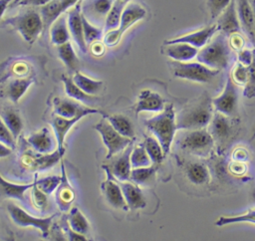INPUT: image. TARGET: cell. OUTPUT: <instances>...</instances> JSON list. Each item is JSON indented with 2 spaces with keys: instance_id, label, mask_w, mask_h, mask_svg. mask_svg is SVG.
Instances as JSON below:
<instances>
[{
  "instance_id": "cell-1",
  "label": "cell",
  "mask_w": 255,
  "mask_h": 241,
  "mask_svg": "<svg viewBox=\"0 0 255 241\" xmlns=\"http://www.w3.org/2000/svg\"><path fill=\"white\" fill-rule=\"evenodd\" d=\"M212 99L204 92L198 99L191 102L176 116L177 129L190 130L205 128L213 117Z\"/></svg>"
},
{
  "instance_id": "cell-2",
  "label": "cell",
  "mask_w": 255,
  "mask_h": 241,
  "mask_svg": "<svg viewBox=\"0 0 255 241\" xmlns=\"http://www.w3.org/2000/svg\"><path fill=\"white\" fill-rule=\"evenodd\" d=\"M144 125L159 141L164 155H167L177 130L176 115L173 105H165L164 109L158 115L144 120Z\"/></svg>"
},
{
  "instance_id": "cell-3",
  "label": "cell",
  "mask_w": 255,
  "mask_h": 241,
  "mask_svg": "<svg viewBox=\"0 0 255 241\" xmlns=\"http://www.w3.org/2000/svg\"><path fill=\"white\" fill-rule=\"evenodd\" d=\"M196 57L197 62L210 69L220 72L226 70L231 60V47L227 37L219 33L198 51Z\"/></svg>"
},
{
  "instance_id": "cell-4",
  "label": "cell",
  "mask_w": 255,
  "mask_h": 241,
  "mask_svg": "<svg viewBox=\"0 0 255 241\" xmlns=\"http://www.w3.org/2000/svg\"><path fill=\"white\" fill-rule=\"evenodd\" d=\"M3 24L17 31L29 45H32L38 39L44 28L40 13L34 9H28L16 16L10 17L4 20Z\"/></svg>"
},
{
  "instance_id": "cell-5",
  "label": "cell",
  "mask_w": 255,
  "mask_h": 241,
  "mask_svg": "<svg viewBox=\"0 0 255 241\" xmlns=\"http://www.w3.org/2000/svg\"><path fill=\"white\" fill-rule=\"evenodd\" d=\"M177 144L182 150L200 157L207 156L215 145L211 134L206 128L184 130L180 134Z\"/></svg>"
},
{
  "instance_id": "cell-6",
  "label": "cell",
  "mask_w": 255,
  "mask_h": 241,
  "mask_svg": "<svg viewBox=\"0 0 255 241\" xmlns=\"http://www.w3.org/2000/svg\"><path fill=\"white\" fill-rule=\"evenodd\" d=\"M169 67L175 78L202 84L211 83L220 73V71L210 69L199 62L170 61Z\"/></svg>"
},
{
  "instance_id": "cell-7",
  "label": "cell",
  "mask_w": 255,
  "mask_h": 241,
  "mask_svg": "<svg viewBox=\"0 0 255 241\" xmlns=\"http://www.w3.org/2000/svg\"><path fill=\"white\" fill-rule=\"evenodd\" d=\"M145 16L146 10L141 5L137 3L127 4L124 8L119 28L105 33L103 37L104 44L108 47L116 46L127 30H128L136 22L142 20Z\"/></svg>"
},
{
  "instance_id": "cell-8",
  "label": "cell",
  "mask_w": 255,
  "mask_h": 241,
  "mask_svg": "<svg viewBox=\"0 0 255 241\" xmlns=\"http://www.w3.org/2000/svg\"><path fill=\"white\" fill-rule=\"evenodd\" d=\"M94 128L101 134L103 142L108 149L107 159H111L114 155L122 152L133 141V139L120 134L105 117L94 125Z\"/></svg>"
},
{
  "instance_id": "cell-9",
  "label": "cell",
  "mask_w": 255,
  "mask_h": 241,
  "mask_svg": "<svg viewBox=\"0 0 255 241\" xmlns=\"http://www.w3.org/2000/svg\"><path fill=\"white\" fill-rule=\"evenodd\" d=\"M7 211L12 219V221L20 226V227H34L40 230L42 233V236L45 238H48L51 227H52V221L53 218L56 216V214L50 215L48 217H35L28 213L26 210H24L22 207L14 204L9 203L7 205Z\"/></svg>"
},
{
  "instance_id": "cell-10",
  "label": "cell",
  "mask_w": 255,
  "mask_h": 241,
  "mask_svg": "<svg viewBox=\"0 0 255 241\" xmlns=\"http://www.w3.org/2000/svg\"><path fill=\"white\" fill-rule=\"evenodd\" d=\"M238 89L231 76L228 75L222 93L212 99L213 109L227 117H233L238 109Z\"/></svg>"
},
{
  "instance_id": "cell-11",
  "label": "cell",
  "mask_w": 255,
  "mask_h": 241,
  "mask_svg": "<svg viewBox=\"0 0 255 241\" xmlns=\"http://www.w3.org/2000/svg\"><path fill=\"white\" fill-rule=\"evenodd\" d=\"M208 131L211 134L214 143L219 146L224 145L232 136L235 128L234 120L223 114L215 112L209 122Z\"/></svg>"
},
{
  "instance_id": "cell-12",
  "label": "cell",
  "mask_w": 255,
  "mask_h": 241,
  "mask_svg": "<svg viewBox=\"0 0 255 241\" xmlns=\"http://www.w3.org/2000/svg\"><path fill=\"white\" fill-rule=\"evenodd\" d=\"M53 108L56 116H59L65 119H73L80 115L89 116L93 114H102L103 116H105V114L102 113L100 110L82 106L76 101H73L70 99L55 98L53 100Z\"/></svg>"
},
{
  "instance_id": "cell-13",
  "label": "cell",
  "mask_w": 255,
  "mask_h": 241,
  "mask_svg": "<svg viewBox=\"0 0 255 241\" xmlns=\"http://www.w3.org/2000/svg\"><path fill=\"white\" fill-rule=\"evenodd\" d=\"M216 32H218V26L216 23H214L195 32H191L178 37H174L169 40H165L163 44L185 43L198 49L204 47L212 39Z\"/></svg>"
},
{
  "instance_id": "cell-14",
  "label": "cell",
  "mask_w": 255,
  "mask_h": 241,
  "mask_svg": "<svg viewBox=\"0 0 255 241\" xmlns=\"http://www.w3.org/2000/svg\"><path fill=\"white\" fill-rule=\"evenodd\" d=\"M107 171L108 177L106 180H104L101 184V189L105 195L106 200L110 205H112L114 208L122 209V210H128V204L126 202V199L124 197V193L122 190V187L120 184L117 183V181L114 180L113 174L110 172V170L106 167H104Z\"/></svg>"
},
{
  "instance_id": "cell-15",
  "label": "cell",
  "mask_w": 255,
  "mask_h": 241,
  "mask_svg": "<svg viewBox=\"0 0 255 241\" xmlns=\"http://www.w3.org/2000/svg\"><path fill=\"white\" fill-rule=\"evenodd\" d=\"M67 21H68L70 35L72 36L74 42L77 44L79 50L83 54H87L88 45H87V43L85 41V37H84L82 13H81L80 5H75L74 7H72L71 9L68 10Z\"/></svg>"
},
{
  "instance_id": "cell-16",
  "label": "cell",
  "mask_w": 255,
  "mask_h": 241,
  "mask_svg": "<svg viewBox=\"0 0 255 241\" xmlns=\"http://www.w3.org/2000/svg\"><path fill=\"white\" fill-rule=\"evenodd\" d=\"M216 24L218 26V31L226 37L240 33L241 24L236 10V0H232L230 2L223 13L218 17Z\"/></svg>"
},
{
  "instance_id": "cell-17",
  "label": "cell",
  "mask_w": 255,
  "mask_h": 241,
  "mask_svg": "<svg viewBox=\"0 0 255 241\" xmlns=\"http://www.w3.org/2000/svg\"><path fill=\"white\" fill-rule=\"evenodd\" d=\"M132 143L129 144L126 149L123 150L120 154H116V158L113 160L111 164L106 167L110 170L114 177H117L120 181H127L130 178L131 172V163H130V153L132 150Z\"/></svg>"
},
{
  "instance_id": "cell-18",
  "label": "cell",
  "mask_w": 255,
  "mask_h": 241,
  "mask_svg": "<svg viewBox=\"0 0 255 241\" xmlns=\"http://www.w3.org/2000/svg\"><path fill=\"white\" fill-rule=\"evenodd\" d=\"M115 0H82V14L92 22H105Z\"/></svg>"
},
{
  "instance_id": "cell-19",
  "label": "cell",
  "mask_w": 255,
  "mask_h": 241,
  "mask_svg": "<svg viewBox=\"0 0 255 241\" xmlns=\"http://www.w3.org/2000/svg\"><path fill=\"white\" fill-rule=\"evenodd\" d=\"M164 107V100L159 94L145 89L139 93L133 110L137 116L141 112H161Z\"/></svg>"
},
{
  "instance_id": "cell-20",
  "label": "cell",
  "mask_w": 255,
  "mask_h": 241,
  "mask_svg": "<svg viewBox=\"0 0 255 241\" xmlns=\"http://www.w3.org/2000/svg\"><path fill=\"white\" fill-rule=\"evenodd\" d=\"M236 10L241 28L255 49V21L249 0H236Z\"/></svg>"
},
{
  "instance_id": "cell-21",
  "label": "cell",
  "mask_w": 255,
  "mask_h": 241,
  "mask_svg": "<svg viewBox=\"0 0 255 241\" xmlns=\"http://www.w3.org/2000/svg\"><path fill=\"white\" fill-rule=\"evenodd\" d=\"M161 52L163 55L170 58L171 61L187 62L197 55L198 49L185 43H174L163 44Z\"/></svg>"
},
{
  "instance_id": "cell-22",
  "label": "cell",
  "mask_w": 255,
  "mask_h": 241,
  "mask_svg": "<svg viewBox=\"0 0 255 241\" xmlns=\"http://www.w3.org/2000/svg\"><path fill=\"white\" fill-rule=\"evenodd\" d=\"M84 117H86V116L80 115L73 119H65V118H62L59 116H55L52 119L51 124L54 129V133H55V137H56L57 149L65 152L64 143H65V138H66L67 133L70 131V129L73 127V125L76 124Z\"/></svg>"
},
{
  "instance_id": "cell-23",
  "label": "cell",
  "mask_w": 255,
  "mask_h": 241,
  "mask_svg": "<svg viewBox=\"0 0 255 241\" xmlns=\"http://www.w3.org/2000/svg\"><path fill=\"white\" fill-rule=\"evenodd\" d=\"M28 143L40 154L51 153L55 150L57 142L54 141L51 131L47 127L31 133L27 138Z\"/></svg>"
},
{
  "instance_id": "cell-24",
  "label": "cell",
  "mask_w": 255,
  "mask_h": 241,
  "mask_svg": "<svg viewBox=\"0 0 255 241\" xmlns=\"http://www.w3.org/2000/svg\"><path fill=\"white\" fill-rule=\"evenodd\" d=\"M61 168H62V174H61L62 180L57 188L55 199H56L58 207L61 211H68V210H70V206L75 199V192H74L71 184L69 183V180H68V177L66 174V170H65L64 162L61 163Z\"/></svg>"
},
{
  "instance_id": "cell-25",
  "label": "cell",
  "mask_w": 255,
  "mask_h": 241,
  "mask_svg": "<svg viewBox=\"0 0 255 241\" xmlns=\"http://www.w3.org/2000/svg\"><path fill=\"white\" fill-rule=\"evenodd\" d=\"M35 184V179L31 183L19 184L6 180L0 174V194L5 198H11L21 201L23 204H26L27 198L25 196V192L28 189H31Z\"/></svg>"
},
{
  "instance_id": "cell-26",
  "label": "cell",
  "mask_w": 255,
  "mask_h": 241,
  "mask_svg": "<svg viewBox=\"0 0 255 241\" xmlns=\"http://www.w3.org/2000/svg\"><path fill=\"white\" fill-rule=\"evenodd\" d=\"M185 174L187 179L194 185H204L210 180L208 167L200 161H189L186 163Z\"/></svg>"
},
{
  "instance_id": "cell-27",
  "label": "cell",
  "mask_w": 255,
  "mask_h": 241,
  "mask_svg": "<svg viewBox=\"0 0 255 241\" xmlns=\"http://www.w3.org/2000/svg\"><path fill=\"white\" fill-rule=\"evenodd\" d=\"M124 197L129 209H140L144 208L146 205L145 198L140 190V188L135 183L129 182H122L120 183Z\"/></svg>"
},
{
  "instance_id": "cell-28",
  "label": "cell",
  "mask_w": 255,
  "mask_h": 241,
  "mask_svg": "<svg viewBox=\"0 0 255 241\" xmlns=\"http://www.w3.org/2000/svg\"><path fill=\"white\" fill-rule=\"evenodd\" d=\"M61 79H62V82L64 83V88H65L66 94L74 101H78V102L86 104V105H92L98 101V98H96L95 96L88 95L84 91H82L75 84V82L73 81V78L63 74Z\"/></svg>"
},
{
  "instance_id": "cell-29",
  "label": "cell",
  "mask_w": 255,
  "mask_h": 241,
  "mask_svg": "<svg viewBox=\"0 0 255 241\" xmlns=\"http://www.w3.org/2000/svg\"><path fill=\"white\" fill-rule=\"evenodd\" d=\"M70 31L66 15H61L52 25L50 29L51 41L54 45L60 46L70 40Z\"/></svg>"
},
{
  "instance_id": "cell-30",
  "label": "cell",
  "mask_w": 255,
  "mask_h": 241,
  "mask_svg": "<svg viewBox=\"0 0 255 241\" xmlns=\"http://www.w3.org/2000/svg\"><path fill=\"white\" fill-rule=\"evenodd\" d=\"M105 117L112 126L123 136L134 139V127L132 122L124 115H108L103 116Z\"/></svg>"
},
{
  "instance_id": "cell-31",
  "label": "cell",
  "mask_w": 255,
  "mask_h": 241,
  "mask_svg": "<svg viewBox=\"0 0 255 241\" xmlns=\"http://www.w3.org/2000/svg\"><path fill=\"white\" fill-rule=\"evenodd\" d=\"M33 82L34 80L32 78H17L12 80L7 87V97L14 104H17L33 84Z\"/></svg>"
},
{
  "instance_id": "cell-32",
  "label": "cell",
  "mask_w": 255,
  "mask_h": 241,
  "mask_svg": "<svg viewBox=\"0 0 255 241\" xmlns=\"http://www.w3.org/2000/svg\"><path fill=\"white\" fill-rule=\"evenodd\" d=\"M73 81L75 84L86 94L95 96L98 93L101 92L103 88V82L100 80L92 79L85 74L81 73L80 71H77L73 76Z\"/></svg>"
},
{
  "instance_id": "cell-33",
  "label": "cell",
  "mask_w": 255,
  "mask_h": 241,
  "mask_svg": "<svg viewBox=\"0 0 255 241\" xmlns=\"http://www.w3.org/2000/svg\"><path fill=\"white\" fill-rule=\"evenodd\" d=\"M58 56L60 60L63 62V64L66 66V68L70 72H77L79 71V59L74 51V48L70 42H67L63 45L58 46L57 48Z\"/></svg>"
},
{
  "instance_id": "cell-34",
  "label": "cell",
  "mask_w": 255,
  "mask_h": 241,
  "mask_svg": "<svg viewBox=\"0 0 255 241\" xmlns=\"http://www.w3.org/2000/svg\"><path fill=\"white\" fill-rule=\"evenodd\" d=\"M64 13L65 10L59 0H52L48 4L42 6L40 9V15L43 20L44 28L51 26Z\"/></svg>"
},
{
  "instance_id": "cell-35",
  "label": "cell",
  "mask_w": 255,
  "mask_h": 241,
  "mask_svg": "<svg viewBox=\"0 0 255 241\" xmlns=\"http://www.w3.org/2000/svg\"><path fill=\"white\" fill-rule=\"evenodd\" d=\"M1 119L13 134L14 138L17 139L23 128V121L20 115L15 110L7 108L2 112Z\"/></svg>"
},
{
  "instance_id": "cell-36",
  "label": "cell",
  "mask_w": 255,
  "mask_h": 241,
  "mask_svg": "<svg viewBox=\"0 0 255 241\" xmlns=\"http://www.w3.org/2000/svg\"><path fill=\"white\" fill-rule=\"evenodd\" d=\"M125 6H126L125 1L115 0L113 6L110 9V11L105 19V22H104V29L106 32H109V31L119 28Z\"/></svg>"
},
{
  "instance_id": "cell-37",
  "label": "cell",
  "mask_w": 255,
  "mask_h": 241,
  "mask_svg": "<svg viewBox=\"0 0 255 241\" xmlns=\"http://www.w3.org/2000/svg\"><path fill=\"white\" fill-rule=\"evenodd\" d=\"M67 221L71 229L78 233L86 234L90 229V223L88 219L78 207H73L70 209Z\"/></svg>"
},
{
  "instance_id": "cell-38",
  "label": "cell",
  "mask_w": 255,
  "mask_h": 241,
  "mask_svg": "<svg viewBox=\"0 0 255 241\" xmlns=\"http://www.w3.org/2000/svg\"><path fill=\"white\" fill-rule=\"evenodd\" d=\"M142 144L151 160V163L154 165L161 163L165 155L159 141L153 136H145Z\"/></svg>"
},
{
  "instance_id": "cell-39",
  "label": "cell",
  "mask_w": 255,
  "mask_h": 241,
  "mask_svg": "<svg viewBox=\"0 0 255 241\" xmlns=\"http://www.w3.org/2000/svg\"><path fill=\"white\" fill-rule=\"evenodd\" d=\"M63 154L64 151H60L59 149H56L51 153L40 154L39 156H36V158L34 159V166L39 170L49 169L62 158Z\"/></svg>"
},
{
  "instance_id": "cell-40",
  "label": "cell",
  "mask_w": 255,
  "mask_h": 241,
  "mask_svg": "<svg viewBox=\"0 0 255 241\" xmlns=\"http://www.w3.org/2000/svg\"><path fill=\"white\" fill-rule=\"evenodd\" d=\"M157 165H149L146 167L133 168L130 172V178L136 185H143L149 182L155 174Z\"/></svg>"
},
{
  "instance_id": "cell-41",
  "label": "cell",
  "mask_w": 255,
  "mask_h": 241,
  "mask_svg": "<svg viewBox=\"0 0 255 241\" xmlns=\"http://www.w3.org/2000/svg\"><path fill=\"white\" fill-rule=\"evenodd\" d=\"M130 163L132 168L146 167L150 165L151 160L142 143L132 147V150L130 153Z\"/></svg>"
},
{
  "instance_id": "cell-42",
  "label": "cell",
  "mask_w": 255,
  "mask_h": 241,
  "mask_svg": "<svg viewBox=\"0 0 255 241\" xmlns=\"http://www.w3.org/2000/svg\"><path fill=\"white\" fill-rule=\"evenodd\" d=\"M82 23H83V31H84L85 41L88 46L99 41L104 36L103 29L96 27L83 14H82Z\"/></svg>"
},
{
  "instance_id": "cell-43",
  "label": "cell",
  "mask_w": 255,
  "mask_h": 241,
  "mask_svg": "<svg viewBox=\"0 0 255 241\" xmlns=\"http://www.w3.org/2000/svg\"><path fill=\"white\" fill-rule=\"evenodd\" d=\"M238 222H251L255 223V209H249L247 212L240 214V215H234V216H220L216 222V226H225L227 224L232 223H238Z\"/></svg>"
},
{
  "instance_id": "cell-44",
  "label": "cell",
  "mask_w": 255,
  "mask_h": 241,
  "mask_svg": "<svg viewBox=\"0 0 255 241\" xmlns=\"http://www.w3.org/2000/svg\"><path fill=\"white\" fill-rule=\"evenodd\" d=\"M243 96L248 99L255 97V49L253 50V60L247 67V81L244 85Z\"/></svg>"
},
{
  "instance_id": "cell-45",
  "label": "cell",
  "mask_w": 255,
  "mask_h": 241,
  "mask_svg": "<svg viewBox=\"0 0 255 241\" xmlns=\"http://www.w3.org/2000/svg\"><path fill=\"white\" fill-rule=\"evenodd\" d=\"M62 175H49L37 179V186L47 195L54 192L61 183Z\"/></svg>"
},
{
  "instance_id": "cell-46",
  "label": "cell",
  "mask_w": 255,
  "mask_h": 241,
  "mask_svg": "<svg viewBox=\"0 0 255 241\" xmlns=\"http://www.w3.org/2000/svg\"><path fill=\"white\" fill-rule=\"evenodd\" d=\"M37 173L35 175V184L33 185V187L31 188V199H32V203L34 205L35 208H37L38 210H44L48 204V200H47V194H45L38 186H37Z\"/></svg>"
},
{
  "instance_id": "cell-47",
  "label": "cell",
  "mask_w": 255,
  "mask_h": 241,
  "mask_svg": "<svg viewBox=\"0 0 255 241\" xmlns=\"http://www.w3.org/2000/svg\"><path fill=\"white\" fill-rule=\"evenodd\" d=\"M232 0H206V8L211 19L218 18Z\"/></svg>"
},
{
  "instance_id": "cell-48",
  "label": "cell",
  "mask_w": 255,
  "mask_h": 241,
  "mask_svg": "<svg viewBox=\"0 0 255 241\" xmlns=\"http://www.w3.org/2000/svg\"><path fill=\"white\" fill-rule=\"evenodd\" d=\"M0 142L4 143L5 145H7L12 149H14L16 146V139L14 138L9 128L4 123L1 117H0Z\"/></svg>"
},
{
  "instance_id": "cell-49",
  "label": "cell",
  "mask_w": 255,
  "mask_h": 241,
  "mask_svg": "<svg viewBox=\"0 0 255 241\" xmlns=\"http://www.w3.org/2000/svg\"><path fill=\"white\" fill-rule=\"evenodd\" d=\"M231 78L235 84L245 85L247 81V67L238 62L232 71Z\"/></svg>"
},
{
  "instance_id": "cell-50",
  "label": "cell",
  "mask_w": 255,
  "mask_h": 241,
  "mask_svg": "<svg viewBox=\"0 0 255 241\" xmlns=\"http://www.w3.org/2000/svg\"><path fill=\"white\" fill-rule=\"evenodd\" d=\"M61 227L63 229V231L65 232L67 238L69 241H88V239L85 237L84 234H81V233H78L74 230L71 229V227L69 226L68 224V221L67 219H64L61 223Z\"/></svg>"
},
{
  "instance_id": "cell-51",
  "label": "cell",
  "mask_w": 255,
  "mask_h": 241,
  "mask_svg": "<svg viewBox=\"0 0 255 241\" xmlns=\"http://www.w3.org/2000/svg\"><path fill=\"white\" fill-rule=\"evenodd\" d=\"M48 238L50 241H69L65 232L63 231L62 227L58 226L57 224H55L51 227Z\"/></svg>"
},
{
  "instance_id": "cell-52",
  "label": "cell",
  "mask_w": 255,
  "mask_h": 241,
  "mask_svg": "<svg viewBox=\"0 0 255 241\" xmlns=\"http://www.w3.org/2000/svg\"><path fill=\"white\" fill-rule=\"evenodd\" d=\"M253 60V50L250 51L248 49H242L238 51V62L246 67H248Z\"/></svg>"
},
{
  "instance_id": "cell-53",
  "label": "cell",
  "mask_w": 255,
  "mask_h": 241,
  "mask_svg": "<svg viewBox=\"0 0 255 241\" xmlns=\"http://www.w3.org/2000/svg\"><path fill=\"white\" fill-rule=\"evenodd\" d=\"M52 0H21L14 3V6H29V7H42Z\"/></svg>"
},
{
  "instance_id": "cell-54",
  "label": "cell",
  "mask_w": 255,
  "mask_h": 241,
  "mask_svg": "<svg viewBox=\"0 0 255 241\" xmlns=\"http://www.w3.org/2000/svg\"><path fill=\"white\" fill-rule=\"evenodd\" d=\"M230 41H229V45L232 49L240 51L243 49L244 46V39L241 35H239V33L237 34H233L230 37Z\"/></svg>"
},
{
  "instance_id": "cell-55",
  "label": "cell",
  "mask_w": 255,
  "mask_h": 241,
  "mask_svg": "<svg viewBox=\"0 0 255 241\" xmlns=\"http://www.w3.org/2000/svg\"><path fill=\"white\" fill-rule=\"evenodd\" d=\"M91 49H92L93 54H94V55H98V56L102 55V54L104 53V51H105L104 45H103V44H101L99 41H97V42L93 43V44H92Z\"/></svg>"
},
{
  "instance_id": "cell-56",
  "label": "cell",
  "mask_w": 255,
  "mask_h": 241,
  "mask_svg": "<svg viewBox=\"0 0 255 241\" xmlns=\"http://www.w3.org/2000/svg\"><path fill=\"white\" fill-rule=\"evenodd\" d=\"M78 1L79 0H59V2L61 3L62 7L65 10V12L68 11L69 9H71L72 7H74Z\"/></svg>"
},
{
  "instance_id": "cell-57",
  "label": "cell",
  "mask_w": 255,
  "mask_h": 241,
  "mask_svg": "<svg viewBox=\"0 0 255 241\" xmlns=\"http://www.w3.org/2000/svg\"><path fill=\"white\" fill-rule=\"evenodd\" d=\"M12 150H13L12 148H10L7 145H5L4 143L0 142V157H6V156L10 155Z\"/></svg>"
},
{
  "instance_id": "cell-58",
  "label": "cell",
  "mask_w": 255,
  "mask_h": 241,
  "mask_svg": "<svg viewBox=\"0 0 255 241\" xmlns=\"http://www.w3.org/2000/svg\"><path fill=\"white\" fill-rule=\"evenodd\" d=\"M12 2V0H0V19L2 18L5 10L9 6V4Z\"/></svg>"
},
{
  "instance_id": "cell-59",
  "label": "cell",
  "mask_w": 255,
  "mask_h": 241,
  "mask_svg": "<svg viewBox=\"0 0 255 241\" xmlns=\"http://www.w3.org/2000/svg\"><path fill=\"white\" fill-rule=\"evenodd\" d=\"M252 10H253V15H254V21H255V0H249Z\"/></svg>"
},
{
  "instance_id": "cell-60",
  "label": "cell",
  "mask_w": 255,
  "mask_h": 241,
  "mask_svg": "<svg viewBox=\"0 0 255 241\" xmlns=\"http://www.w3.org/2000/svg\"><path fill=\"white\" fill-rule=\"evenodd\" d=\"M255 138V128H254V131H253V135H252V139Z\"/></svg>"
},
{
  "instance_id": "cell-61",
  "label": "cell",
  "mask_w": 255,
  "mask_h": 241,
  "mask_svg": "<svg viewBox=\"0 0 255 241\" xmlns=\"http://www.w3.org/2000/svg\"><path fill=\"white\" fill-rule=\"evenodd\" d=\"M18 1H21V0H14V1H13V4L16 3V2H18Z\"/></svg>"
},
{
  "instance_id": "cell-62",
  "label": "cell",
  "mask_w": 255,
  "mask_h": 241,
  "mask_svg": "<svg viewBox=\"0 0 255 241\" xmlns=\"http://www.w3.org/2000/svg\"><path fill=\"white\" fill-rule=\"evenodd\" d=\"M123 1H125V2H126V1H128V0H123Z\"/></svg>"
},
{
  "instance_id": "cell-63",
  "label": "cell",
  "mask_w": 255,
  "mask_h": 241,
  "mask_svg": "<svg viewBox=\"0 0 255 241\" xmlns=\"http://www.w3.org/2000/svg\"><path fill=\"white\" fill-rule=\"evenodd\" d=\"M254 198H255V194H254Z\"/></svg>"
},
{
  "instance_id": "cell-64",
  "label": "cell",
  "mask_w": 255,
  "mask_h": 241,
  "mask_svg": "<svg viewBox=\"0 0 255 241\" xmlns=\"http://www.w3.org/2000/svg\"><path fill=\"white\" fill-rule=\"evenodd\" d=\"M81 1H82V0H81Z\"/></svg>"
}]
</instances>
